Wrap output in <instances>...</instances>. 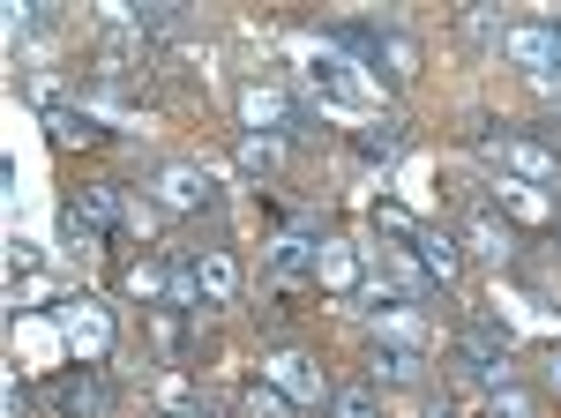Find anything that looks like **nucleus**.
Wrapping results in <instances>:
<instances>
[{"label":"nucleus","instance_id":"obj_1","mask_svg":"<svg viewBox=\"0 0 561 418\" xmlns=\"http://www.w3.org/2000/svg\"><path fill=\"white\" fill-rule=\"evenodd\" d=\"M472 142L486 150V165H502V179H517V187H554L561 179V158L539 135H510L494 120H472Z\"/></svg>","mask_w":561,"mask_h":418},{"label":"nucleus","instance_id":"obj_2","mask_svg":"<svg viewBox=\"0 0 561 418\" xmlns=\"http://www.w3.org/2000/svg\"><path fill=\"white\" fill-rule=\"evenodd\" d=\"M240 127L248 135H277V142H307V135H322L307 105H293L277 83H240Z\"/></svg>","mask_w":561,"mask_h":418},{"label":"nucleus","instance_id":"obj_3","mask_svg":"<svg viewBox=\"0 0 561 418\" xmlns=\"http://www.w3.org/2000/svg\"><path fill=\"white\" fill-rule=\"evenodd\" d=\"M128 209L135 202H128V187H121V179H90L83 195H68V202H60V224H68V240L90 254L113 224H121V217H128Z\"/></svg>","mask_w":561,"mask_h":418},{"label":"nucleus","instance_id":"obj_4","mask_svg":"<svg viewBox=\"0 0 561 418\" xmlns=\"http://www.w3.org/2000/svg\"><path fill=\"white\" fill-rule=\"evenodd\" d=\"M502 53H510V68H524V76H554L561 68V15H547V23H510Z\"/></svg>","mask_w":561,"mask_h":418},{"label":"nucleus","instance_id":"obj_5","mask_svg":"<svg viewBox=\"0 0 561 418\" xmlns=\"http://www.w3.org/2000/svg\"><path fill=\"white\" fill-rule=\"evenodd\" d=\"M150 202L165 209V217H195V209L217 202V187H210V172H203V165H158V179H150Z\"/></svg>","mask_w":561,"mask_h":418},{"label":"nucleus","instance_id":"obj_6","mask_svg":"<svg viewBox=\"0 0 561 418\" xmlns=\"http://www.w3.org/2000/svg\"><path fill=\"white\" fill-rule=\"evenodd\" d=\"M53 411H60V418H105V411H113V381L98 374V367L60 374V381H53Z\"/></svg>","mask_w":561,"mask_h":418},{"label":"nucleus","instance_id":"obj_7","mask_svg":"<svg viewBox=\"0 0 561 418\" xmlns=\"http://www.w3.org/2000/svg\"><path fill=\"white\" fill-rule=\"evenodd\" d=\"M60 322H68V344H76V359H83V367H98V359L113 351V314H105L98 299H68V314H60Z\"/></svg>","mask_w":561,"mask_h":418},{"label":"nucleus","instance_id":"obj_8","mask_svg":"<svg viewBox=\"0 0 561 418\" xmlns=\"http://www.w3.org/2000/svg\"><path fill=\"white\" fill-rule=\"evenodd\" d=\"M262 381L277 388V396H293V404H322L330 388H322V367L307 359V351H277L270 367H262Z\"/></svg>","mask_w":561,"mask_h":418},{"label":"nucleus","instance_id":"obj_9","mask_svg":"<svg viewBox=\"0 0 561 418\" xmlns=\"http://www.w3.org/2000/svg\"><path fill=\"white\" fill-rule=\"evenodd\" d=\"M195 292L210 299V306H232V299H240V262L225 247H203L195 254Z\"/></svg>","mask_w":561,"mask_h":418},{"label":"nucleus","instance_id":"obj_10","mask_svg":"<svg viewBox=\"0 0 561 418\" xmlns=\"http://www.w3.org/2000/svg\"><path fill=\"white\" fill-rule=\"evenodd\" d=\"M314 285H322V292H337V299H352V292H359V247L322 240V254H314Z\"/></svg>","mask_w":561,"mask_h":418},{"label":"nucleus","instance_id":"obj_11","mask_svg":"<svg viewBox=\"0 0 561 418\" xmlns=\"http://www.w3.org/2000/svg\"><path fill=\"white\" fill-rule=\"evenodd\" d=\"M142 76V31H113L98 45V83H135Z\"/></svg>","mask_w":561,"mask_h":418},{"label":"nucleus","instance_id":"obj_12","mask_svg":"<svg viewBox=\"0 0 561 418\" xmlns=\"http://www.w3.org/2000/svg\"><path fill=\"white\" fill-rule=\"evenodd\" d=\"M367 374H375V381H389V388H420V381H427V359H420L412 344H375Z\"/></svg>","mask_w":561,"mask_h":418},{"label":"nucleus","instance_id":"obj_13","mask_svg":"<svg viewBox=\"0 0 561 418\" xmlns=\"http://www.w3.org/2000/svg\"><path fill=\"white\" fill-rule=\"evenodd\" d=\"M45 135H53V150H90L105 127L90 120L83 105H53V113H45Z\"/></svg>","mask_w":561,"mask_h":418},{"label":"nucleus","instance_id":"obj_14","mask_svg":"<svg viewBox=\"0 0 561 418\" xmlns=\"http://www.w3.org/2000/svg\"><path fill=\"white\" fill-rule=\"evenodd\" d=\"M465 240H472V254H494V262H510V254H517V232H510V224H502L494 209H472Z\"/></svg>","mask_w":561,"mask_h":418},{"label":"nucleus","instance_id":"obj_15","mask_svg":"<svg viewBox=\"0 0 561 418\" xmlns=\"http://www.w3.org/2000/svg\"><path fill=\"white\" fill-rule=\"evenodd\" d=\"M412 247H420V269H427L434 285H449V277H457V269H465V247H457V240H449V232H420V240H412Z\"/></svg>","mask_w":561,"mask_h":418},{"label":"nucleus","instance_id":"obj_16","mask_svg":"<svg viewBox=\"0 0 561 418\" xmlns=\"http://www.w3.org/2000/svg\"><path fill=\"white\" fill-rule=\"evenodd\" d=\"M232 158H240V172L270 179V172L285 165V142H277V135H240V142H232Z\"/></svg>","mask_w":561,"mask_h":418},{"label":"nucleus","instance_id":"obj_17","mask_svg":"<svg viewBox=\"0 0 561 418\" xmlns=\"http://www.w3.org/2000/svg\"><path fill=\"white\" fill-rule=\"evenodd\" d=\"M397 150H404V120H397V113H382V120H367V127H359V158L389 165Z\"/></svg>","mask_w":561,"mask_h":418},{"label":"nucleus","instance_id":"obj_18","mask_svg":"<svg viewBox=\"0 0 561 418\" xmlns=\"http://www.w3.org/2000/svg\"><path fill=\"white\" fill-rule=\"evenodd\" d=\"M314 254H322V247H314L307 232H285V240H277V254H270V269L293 285V277H307V269H314Z\"/></svg>","mask_w":561,"mask_h":418},{"label":"nucleus","instance_id":"obj_19","mask_svg":"<svg viewBox=\"0 0 561 418\" xmlns=\"http://www.w3.org/2000/svg\"><path fill=\"white\" fill-rule=\"evenodd\" d=\"M465 38H472V45H494V53H502V38H510V31H502V15H494L486 0H472V8H465Z\"/></svg>","mask_w":561,"mask_h":418},{"label":"nucleus","instance_id":"obj_20","mask_svg":"<svg viewBox=\"0 0 561 418\" xmlns=\"http://www.w3.org/2000/svg\"><path fill=\"white\" fill-rule=\"evenodd\" d=\"M165 285H173V277H165V262H158V254H142V262L128 269V292L142 299V306H150V299L165 292Z\"/></svg>","mask_w":561,"mask_h":418},{"label":"nucleus","instance_id":"obj_21","mask_svg":"<svg viewBox=\"0 0 561 418\" xmlns=\"http://www.w3.org/2000/svg\"><path fill=\"white\" fill-rule=\"evenodd\" d=\"M382 60H389V76H397V83H412V76H420V45L404 38V31H389V38H382Z\"/></svg>","mask_w":561,"mask_h":418},{"label":"nucleus","instance_id":"obj_22","mask_svg":"<svg viewBox=\"0 0 561 418\" xmlns=\"http://www.w3.org/2000/svg\"><path fill=\"white\" fill-rule=\"evenodd\" d=\"M240 411H248V418H293V396H277L270 381H255V388L240 396Z\"/></svg>","mask_w":561,"mask_h":418},{"label":"nucleus","instance_id":"obj_23","mask_svg":"<svg viewBox=\"0 0 561 418\" xmlns=\"http://www.w3.org/2000/svg\"><path fill=\"white\" fill-rule=\"evenodd\" d=\"M486 418H539V411H531L524 388H494V396H486Z\"/></svg>","mask_w":561,"mask_h":418},{"label":"nucleus","instance_id":"obj_24","mask_svg":"<svg viewBox=\"0 0 561 418\" xmlns=\"http://www.w3.org/2000/svg\"><path fill=\"white\" fill-rule=\"evenodd\" d=\"M330 418H382V411H375L367 388H337V396H330Z\"/></svg>","mask_w":561,"mask_h":418},{"label":"nucleus","instance_id":"obj_25","mask_svg":"<svg viewBox=\"0 0 561 418\" xmlns=\"http://www.w3.org/2000/svg\"><path fill=\"white\" fill-rule=\"evenodd\" d=\"M31 31H45V8H38V0H15V8H8V38L23 45Z\"/></svg>","mask_w":561,"mask_h":418},{"label":"nucleus","instance_id":"obj_26","mask_svg":"<svg viewBox=\"0 0 561 418\" xmlns=\"http://www.w3.org/2000/svg\"><path fill=\"white\" fill-rule=\"evenodd\" d=\"M375 224H382L389 240H420V224H412V217H404L397 202H389V209H375Z\"/></svg>","mask_w":561,"mask_h":418},{"label":"nucleus","instance_id":"obj_27","mask_svg":"<svg viewBox=\"0 0 561 418\" xmlns=\"http://www.w3.org/2000/svg\"><path fill=\"white\" fill-rule=\"evenodd\" d=\"M8 418H31V388L23 381H8Z\"/></svg>","mask_w":561,"mask_h":418},{"label":"nucleus","instance_id":"obj_28","mask_svg":"<svg viewBox=\"0 0 561 418\" xmlns=\"http://www.w3.org/2000/svg\"><path fill=\"white\" fill-rule=\"evenodd\" d=\"M547 388H554V396H561V344H554V351H547Z\"/></svg>","mask_w":561,"mask_h":418},{"label":"nucleus","instance_id":"obj_29","mask_svg":"<svg viewBox=\"0 0 561 418\" xmlns=\"http://www.w3.org/2000/svg\"><path fill=\"white\" fill-rule=\"evenodd\" d=\"M420 418H457V411H449L442 396H427V404H420Z\"/></svg>","mask_w":561,"mask_h":418}]
</instances>
